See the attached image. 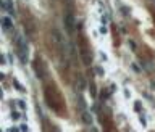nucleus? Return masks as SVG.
<instances>
[{"label": "nucleus", "mask_w": 155, "mask_h": 132, "mask_svg": "<svg viewBox=\"0 0 155 132\" xmlns=\"http://www.w3.org/2000/svg\"><path fill=\"white\" fill-rule=\"evenodd\" d=\"M0 7L2 10L10 15H15V5H13V0H0Z\"/></svg>", "instance_id": "20e7f679"}, {"label": "nucleus", "mask_w": 155, "mask_h": 132, "mask_svg": "<svg viewBox=\"0 0 155 132\" xmlns=\"http://www.w3.org/2000/svg\"><path fill=\"white\" fill-rule=\"evenodd\" d=\"M19 131H21V132H29V127H27L26 124H23L21 127H19Z\"/></svg>", "instance_id": "f8f14e48"}, {"label": "nucleus", "mask_w": 155, "mask_h": 132, "mask_svg": "<svg viewBox=\"0 0 155 132\" xmlns=\"http://www.w3.org/2000/svg\"><path fill=\"white\" fill-rule=\"evenodd\" d=\"M2 27H3V31H10L13 27V21L10 16H2Z\"/></svg>", "instance_id": "39448f33"}, {"label": "nucleus", "mask_w": 155, "mask_h": 132, "mask_svg": "<svg viewBox=\"0 0 155 132\" xmlns=\"http://www.w3.org/2000/svg\"><path fill=\"white\" fill-rule=\"evenodd\" d=\"M16 48H18V55L21 61H26V56H27V42L26 39H23L21 35L16 37Z\"/></svg>", "instance_id": "f03ea898"}, {"label": "nucleus", "mask_w": 155, "mask_h": 132, "mask_svg": "<svg viewBox=\"0 0 155 132\" xmlns=\"http://www.w3.org/2000/svg\"><path fill=\"white\" fill-rule=\"evenodd\" d=\"M52 35H53V40H55V44H57L58 50L62 52V53H65V50H66V45H65V39H63L62 32L58 31V29H52ZM66 52H68V50H66Z\"/></svg>", "instance_id": "7ed1b4c3"}, {"label": "nucleus", "mask_w": 155, "mask_h": 132, "mask_svg": "<svg viewBox=\"0 0 155 132\" xmlns=\"http://www.w3.org/2000/svg\"><path fill=\"white\" fill-rule=\"evenodd\" d=\"M16 103H18V106H19V108H21V110H24V108H26V103H24L23 100H18V101H16Z\"/></svg>", "instance_id": "9d476101"}, {"label": "nucleus", "mask_w": 155, "mask_h": 132, "mask_svg": "<svg viewBox=\"0 0 155 132\" xmlns=\"http://www.w3.org/2000/svg\"><path fill=\"white\" fill-rule=\"evenodd\" d=\"M12 118H13V119H19V118H21V114H19L18 111H13V113H12Z\"/></svg>", "instance_id": "9b49d317"}, {"label": "nucleus", "mask_w": 155, "mask_h": 132, "mask_svg": "<svg viewBox=\"0 0 155 132\" xmlns=\"http://www.w3.org/2000/svg\"><path fill=\"white\" fill-rule=\"evenodd\" d=\"M90 95L95 97V87H94V84H90Z\"/></svg>", "instance_id": "ddd939ff"}, {"label": "nucleus", "mask_w": 155, "mask_h": 132, "mask_svg": "<svg viewBox=\"0 0 155 132\" xmlns=\"http://www.w3.org/2000/svg\"><path fill=\"white\" fill-rule=\"evenodd\" d=\"M81 118H82V122H84V124H87V126L92 124V116H90L89 111H82L81 113Z\"/></svg>", "instance_id": "0eeeda50"}, {"label": "nucleus", "mask_w": 155, "mask_h": 132, "mask_svg": "<svg viewBox=\"0 0 155 132\" xmlns=\"http://www.w3.org/2000/svg\"><path fill=\"white\" fill-rule=\"evenodd\" d=\"M95 71H97V74H100V76L103 74V69H102V68H95Z\"/></svg>", "instance_id": "4468645a"}, {"label": "nucleus", "mask_w": 155, "mask_h": 132, "mask_svg": "<svg viewBox=\"0 0 155 132\" xmlns=\"http://www.w3.org/2000/svg\"><path fill=\"white\" fill-rule=\"evenodd\" d=\"M63 24H65L66 32H68L70 35H73L74 31H76V18H74L73 10H70V8H66V10H65V15H63Z\"/></svg>", "instance_id": "f257e3e1"}, {"label": "nucleus", "mask_w": 155, "mask_h": 132, "mask_svg": "<svg viewBox=\"0 0 155 132\" xmlns=\"http://www.w3.org/2000/svg\"><path fill=\"white\" fill-rule=\"evenodd\" d=\"M13 86H15L16 89L19 90V92H26V90H24V87L21 86V82H19V81H16V79H15V81H13Z\"/></svg>", "instance_id": "6e6552de"}, {"label": "nucleus", "mask_w": 155, "mask_h": 132, "mask_svg": "<svg viewBox=\"0 0 155 132\" xmlns=\"http://www.w3.org/2000/svg\"><path fill=\"white\" fill-rule=\"evenodd\" d=\"M78 84H79V90H84L86 89V82H84V79L79 76V81H78Z\"/></svg>", "instance_id": "1a4fd4ad"}, {"label": "nucleus", "mask_w": 155, "mask_h": 132, "mask_svg": "<svg viewBox=\"0 0 155 132\" xmlns=\"http://www.w3.org/2000/svg\"><path fill=\"white\" fill-rule=\"evenodd\" d=\"M81 56H82V61H84L86 66H90V65H92V55H90L89 50H82L81 52Z\"/></svg>", "instance_id": "423d86ee"}, {"label": "nucleus", "mask_w": 155, "mask_h": 132, "mask_svg": "<svg viewBox=\"0 0 155 132\" xmlns=\"http://www.w3.org/2000/svg\"><path fill=\"white\" fill-rule=\"evenodd\" d=\"M100 32H102V34H105V32H107V26H102L100 27Z\"/></svg>", "instance_id": "2eb2a0df"}]
</instances>
